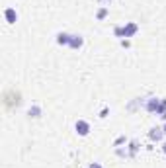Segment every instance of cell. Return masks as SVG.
Segmentation results:
<instances>
[{"label":"cell","instance_id":"obj_1","mask_svg":"<svg viewBox=\"0 0 166 168\" xmlns=\"http://www.w3.org/2000/svg\"><path fill=\"white\" fill-rule=\"evenodd\" d=\"M76 129H80V133H82V135L88 133V125H86L84 121H78V123H76Z\"/></svg>","mask_w":166,"mask_h":168},{"label":"cell","instance_id":"obj_2","mask_svg":"<svg viewBox=\"0 0 166 168\" xmlns=\"http://www.w3.org/2000/svg\"><path fill=\"white\" fill-rule=\"evenodd\" d=\"M100 2H110V0H100Z\"/></svg>","mask_w":166,"mask_h":168},{"label":"cell","instance_id":"obj_3","mask_svg":"<svg viewBox=\"0 0 166 168\" xmlns=\"http://www.w3.org/2000/svg\"><path fill=\"white\" fill-rule=\"evenodd\" d=\"M164 151H166V145H164Z\"/></svg>","mask_w":166,"mask_h":168}]
</instances>
